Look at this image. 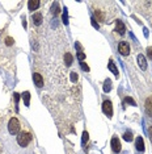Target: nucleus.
<instances>
[{
	"label": "nucleus",
	"instance_id": "1",
	"mask_svg": "<svg viewBox=\"0 0 152 154\" xmlns=\"http://www.w3.org/2000/svg\"><path fill=\"white\" fill-rule=\"evenodd\" d=\"M31 134L30 133H28V132H21V133H19V136H17V142H19V145L20 146H28L29 145V142L31 141Z\"/></svg>",
	"mask_w": 152,
	"mask_h": 154
},
{
	"label": "nucleus",
	"instance_id": "2",
	"mask_svg": "<svg viewBox=\"0 0 152 154\" xmlns=\"http://www.w3.org/2000/svg\"><path fill=\"white\" fill-rule=\"evenodd\" d=\"M8 130H9L11 134H17L20 132V121L16 119V117H12L9 120V124H8Z\"/></svg>",
	"mask_w": 152,
	"mask_h": 154
},
{
	"label": "nucleus",
	"instance_id": "3",
	"mask_svg": "<svg viewBox=\"0 0 152 154\" xmlns=\"http://www.w3.org/2000/svg\"><path fill=\"white\" fill-rule=\"evenodd\" d=\"M102 112L108 117H112V115H113V105H112V102H110V100H105V102L102 103Z\"/></svg>",
	"mask_w": 152,
	"mask_h": 154
},
{
	"label": "nucleus",
	"instance_id": "4",
	"mask_svg": "<svg viewBox=\"0 0 152 154\" xmlns=\"http://www.w3.org/2000/svg\"><path fill=\"white\" fill-rule=\"evenodd\" d=\"M118 50H119V53H121L122 56H129V54H130V46H129V43L126 42V41L119 42V45H118Z\"/></svg>",
	"mask_w": 152,
	"mask_h": 154
},
{
	"label": "nucleus",
	"instance_id": "5",
	"mask_svg": "<svg viewBox=\"0 0 152 154\" xmlns=\"http://www.w3.org/2000/svg\"><path fill=\"white\" fill-rule=\"evenodd\" d=\"M110 145H112V149H113L114 153H119V151H121L122 146H121V142H119V140H118L117 137H113Z\"/></svg>",
	"mask_w": 152,
	"mask_h": 154
},
{
	"label": "nucleus",
	"instance_id": "6",
	"mask_svg": "<svg viewBox=\"0 0 152 154\" xmlns=\"http://www.w3.org/2000/svg\"><path fill=\"white\" fill-rule=\"evenodd\" d=\"M33 80H34V83L37 87L44 86V78L41 77V74H38V73H34V74H33Z\"/></svg>",
	"mask_w": 152,
	"mask_h": 154
},
{
	"label": "nucleus",
	"instance_id": "7",
	"mask_svg": "<svg viewBox=\"0 0 152 154\" xmlns=\"http://www.w3.org/2000/svg\"><path fill=\"white\" fill-rule=\"evenodd\" d=\"M138 63H139L142 70H146L147 69V61H146V58H144V56H142V54L138 56Z\"/></svg>",
	"mask_w": 152,
	"mask_h": 154
},
{
	"label": "nucleus",
	"instance_id": "8",
	"mask_svg": "<svg viewBox=\"0 0 152 154\" xmlns=\"http://www.w3.org/2000/svg\"><path fill=\"white\" fill-rule=\"evenodd\" d=\"M135 146H137V149L140 150V151L144 150V142H143V138L140 137V136L137 137V140H135Z\"/></svg>",
	"mask_w": 152,
	"mask_h": 154
},
{
	"label": "nucleus",
	"instance_id": "9",
	"mask_svg": "<svg viewBox=\"0 0 152 154\" xmlns=\"http://www.w3.org/2000/svg\"><path fill=\"white\" fill-rule=\"evenodd\" d=\"M117 32L119 34H125V32H126V26L123 25V22L121 20H117Z\"/></svg>",
	"mask_w": 152,
	"mask_h": 154
},
{
	"label": "nucleus",
	"instance_id": "10",
	"mask_svg": "<svg viewBox=\"0 0 152 154\" xmlns=\"http://www.w3.org/2000/svg\"><path fill=\"white\" fill-rule=\"evenodd\" d=\"M38 7H40V1H38V0H30V1L28 3V8L30 11L37 9Z\"/></svg>",
	"mask_w": 152,
	"mask_h": 154
},
{
	"label": "nucleus",
	"instance_id": "11",
	"mask_svg": "<svg viewBox=\"0 0 152 154\" xmlns=\"http://www.w3.org/2000/svg\"><path fill=\"white\" fill-rule=\"evenodd\" d=\"M33 24L34 25L42 24V15H41V13H34V15H33Z\"/></svg>",
	"mask_w": 152,
	"mask_h": 154
},
{
	"label": "nucleus",
	"instance_id": "12",
	"mask_svg": "<svg viewBox=\"0 0 152 154\" xmlns=\"http://www.w3.org/2000/svg\"><path fill=\"white\" fill-rule=\"evenodd\" d=\"M146 111L149 116H152V98H148L146 100Z\"/></svg>",
	"mask_w": 152,
	"mask_h": 154
},
{
	"label": "nucleus",
	"instance_id": "13",
	"mask_svg": "<svg viewBox=\"0 0 152 154\" xmlns=\"http://www.w3.org/2000/svg\"><path fill=\"white\" fill-rule=\"evenodd\" d=\"M108 67H109V70H110V71H112V73H113V74H114V75H115V77H118V69H117V67H115V65H114V63H113V62H112V61L109 62V65H108Z\"/></svg>",
	"mask_w": 152,
	"mask_h": 154
},
{
	"label": "nucleus",
	"instance_id": "14",
	"mask_svg": "<svg viewBox=\"0 0 152 154\" xmlns=\"http://www.w3.org/2000/svg\"><path fill=\"white\" fill-rule=\"evenodd\" d=\"M72 59H74V58H72V56H71V54H70V53H66V56H64L66 65H67V66H70V65H71V63H72Z\"/></svg>",
	"mask_w": 152,
	"mask_h": 154
},
{
	"label": "nucleus",
	"instance_id": "15",
	"mask_svg": "<svg viewBox=\"0 0 152 154\" xmlns=\"http://www.w3.org/2000/svg\"><path fill=\"white\" fill-rule=\"evenodd\" d=\"M110 90H112V82H110V79H108V80H105V84H104V91L108 92Z\"/></svg>",
	"mask_w": 152,
	"mask_h": 154
},
{
	"label": "nucleus",
	"instance_id": "16",
	"mask_svg": "<svg viewBox=\"0 0 152 154\" xmlns=\"http://www.w3.org/2000/svg\"><path fill=\"white\" fill-rule=\"evenodd\" d=\"M123 138L126 140V141H129V142L133 141V138H134V137H133V133H131V132H126L123 134Z\"/></svg>",
	"mask_w": 152,
	"mask_h": 154
},
{
	"label": "nucleus",
	"instance_id": "17",
	"mask_svg": "<svg viewBox=\"0 0 152 154\" xmlns=\"http://www.w3.org/2000/svg\"><path fill=\"white\" fill-rule=\"evenodd\" d=\"M24 100H25V105L28 107L29 105V100H30V94L26 91V92H24Z\"/></svg>",
	"mask_w": 152,
	"mask_h": 154
},
{
	"label": "nucleus",
	"instance_id": "18",
	"mask_svg": "<svg viewBox=\"0 0 152 154\" xmlns=\"http://www.w3.org/2000/svg\"><path fill=\"white\" fill-rule=\"evenodd\" d=\"M125 103H127V104H130V105H137V103L134 102L131 98H126L125 99Z\"/></svg>",
	"mask_w": 152,
	"mask_h": 154
},
{
	"label": "nucleus",
	"instance_id": "19",
	"mask_svg": "<svg viewBox=\"0 0 152 154\" xmlns=\"http://www.w3.org/2000/svg\"><path fill=\"white\" fill-rule=\"evenodd\" d=\"M88 138H89V134H88V132H84L83 133V145H85V142L88 141Z\"/></svg>",
	"mask_w": 152,
	"mask_h": 154
},
{
	"label": "nucleus",
	"instance_id": "20",
	"mask_svg": "<svg viewBox=\"0 0 152 154\" xmlns=\"http://www.w3.org/2000/svg\"><path fill=\"white\" fill-rule=\"evenodd\" d=\"M78 58H79V61L83 62L84 59H85V54H84L83 52H79V53H78Z\"/></svg>",
	"mask_w": 152,
	"mask_h": 154
},
{
	"label": "nucleus",
	"instance_id": "21",
	"mask_svg": "<svg viewBox=\"0 0 152 154\" xmlns=\"http://www.w3.org/2000/svg\"><path fill=\"white\" fill-rule=\"evenodd\" d=\"M71 80L72 82H76V80H78V74H76L75 71H72L71 73Z\"/></svg>",
	"mask_w": 152,
	"mask_h": 154
},
{
	"label": "nucleus",
	"instance_id": "22",
	"mask_svg": "<svg viewBox=\"0 0 152 154\" xmlns=\"http://www.w3.org/2000/svg\"><path fill=\"white\" fill-rule=\"evenodd\" d=\"M5 43L8 45V46H11V45H13V38H11V37H7L5 38Z\"/></svg>",
	"mask_w": 152,
	"mask_h": 154
},
{
	"label": "nucleus",
	"instance_id": "23",
	"mask_svg": "<svg viewBox=\"0 0 152 154\" xmlns=\"http://www.w3.org/2000/svg\"><path fill=\"white\" fill-rule=\"evenodd\" d=\"M80 66H81V69H83L84 71H89V67H88V65H85L84 62H80Z\"/></svg>",
	"mask_w": 152,
	"mask_h": 154
},
{
	"label": "nucleus",
	"instance_id": "24",
	"mask_svg": "<svg viewBox=\"0 0 152 154\" xmlns=\"http://www.w3.org/2000/svg\"><path fill=\"white\" fill-rule=\"evenodd\" d=\"M53 8H54V9H53V12L55 13V15H56V13H59V9H58V3H55V4H54V7H53Z\"/></svg>",
	"mask_w": 152,
	"mask_h": 154
},
{
	"label": "nucleus",
	"instance_id": "25",
	"mask_svg": "<svg viewBox=\"0 0 152 154\" xmlns=\"http://www.w3.org/2000/svg\"><path fill=\"white\" fill-rule=\"evenodd\" d=\"M92 25H93L96 29H98V22H96V20L94 19H92Z\"/></svg>",
	"mask_w": 152,
	"mask_h": 154
},
{
	"label": "nucleus",
	"instance_id": "26",
	"mask_svg": "<svg viewBox=\"0 0 152 154\" xmlns=\"http://www.w3.org/2000/svg\"><path fill=\"white\" fill-rule=\"evenodd\" d=\"M147 54H148L149 58H152V47H148V49H147Z\"/></svg>",
	"mask_w": 152,
	"mask_h": 154
},
{
	"label": "nucleus",
	"instance_id": "27",
	"mask_svg": "<svg viewBox=\"0 0 152 154\" xmlns=\"http://www.w3.org/2000/svg\"><path fill=\"white\" fill-rule=\"evenodd\" d=\"M63 21L67 22V11H64V12H63Z\"/></svg>",
	"mask_w": 152,
	"mask_h": 154
},
{
	"label": "nucleus",
	"instance_id": "28",
	"mask_svg": "<svg viewBox=\"0 0 152 154\" xmlns=\"http://www.w3.org/2000/svg\"><path fill=\"white\" fill-rule=\"evenodd\" d=\"M149 138L152 141V126H149Z\"/></svg>",
	"mask_w": 152,
	"mask_h": 154
},
{
	"label": "nucleus",
	"instance_id": "29",
	"mask_svg": "<svg viewBox=\"0 0 152 154\" xmlns=\"http://www.w3.org/2000/svg\"><path fill=\"white\" fill-rule=\"evenodd\" d=\"M15 99H16V103H19V99H20V96L17 95V94H15Z\"/></svg>",
	"mask_w": 152,
	"mask_h": 154
}]
</instances>
